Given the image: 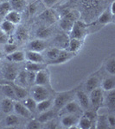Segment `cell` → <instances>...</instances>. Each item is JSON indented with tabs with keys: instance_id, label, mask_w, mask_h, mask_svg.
Instances as JSON below:
<instances>
[{
	"instance_id": "6da1fadb",
	"label": "cell",
	"mask_w": 115,
	"mask_h": 129,
	"mask_svg": "<svg viewBox=\"0 0 115 129\" xmlns=\"http://www.w3.org/2000/svg\"><path fill=\"white\" fill-rule=\"evenodd\" d=\"M87 25L84 22L81 20H77L74 22V26H73L72 29H71L69 35L70 38H76L83 40L87 34Z\"/></svg>"
},
{
	"instance_id": "7a4b0ae2",
	"label": "cell",
	"mask_w": 115,
	"mask_h": 129,
	"mask_svg": "<svg viewBox=\"0 0 115 129\" xmlns=\"http://www.w3.org/2000/svg\"><path fill=\"white\" fill-rule=\"evenodd\" d=\"M31 97L36 101V103L47 98H49V91L48 90L47 87L43 86V85H37L35 84L31 88Z\"/></svg>"
},
{
	"instance_id": "3957f363",
	"label": "cell",
	"mask_w": 115,
	"mask_h": 129,
	"mask_svg": "<svg viewBox=\"0 0 115 129\" xmlns=\"http://www.w3.org/2000/svg\"><path fill=\"white\" fill-rule=\"evenodd\" d=\"M71 100H73L72 91L60 93L56 95L55 99L53 101L54 109L55 110H61Z\"/></svg>"
},
{
	"instance_id": "277c9868",
	"label": "cell",
	"mask_w": 115,
	"mask_h": 129,
	"mask_svg": "<svg viewBox=\"0 0 115 129\" xmlns=\"http://www.w3.org/2000/svg\"><path fill=\"white\" fill-rule=\"evenodd\" d=\"M38 18L49 25L54 24L55 22H57L60 19L57 12L55 10L50 9V8L42 12L40 15L38 16Z\"/></svg>"
},
{
	"instance_id": "5b68a950",
	"label": "cell",
	"mask_w": 115,
	"mask_h": 129,
	"mask_svg": "<svg viewBox=\"0 0 115 129\" xmlns=\"http://www.w3.org/2000/svg\"><path fill=\"white\" fill-rule=\"evenodd\" d=\"M90 95H89V100H90V103L95 109L100 108L104 102V93L101 88L98 87L91 91Z\"/></svg>"
},
{
	"instance_id": "8992f818",
	"label": "cell",
	"mask_w": 115,
	"mask_h": 129,
	"mask_svg": "<svg viewBox=\"0 0 115 129\" xmlns=\"http://www.w3.org/2000/svg\"><path fill=\"white\" fill-rule=\"evenodd\" d=\"M79 117L76 114H64L61 119V125L65 128H73L78 123Z\"/></svg>"
},
{
	"instance_id": "52a82bcc",
	"label": "cell",
	"mask_w": 115,
	"mask_h": 129,
	"mask_svg": "<svg viewBox=\"0 0 115 129\" xmlns=\"http://www.w3.org/2000/svg\"><path fill=\"white\" fill-rule=\"evenodd\" d=\"M49 82H50L49 73L46 69L41 70L35 73V84L47 86V85L49 84Z\"/></svg>"
},
{
	"instance_id": "ba28073f",
	"label": "cell",
	"mask_w": 115,
	"mask_h": 129,
	"mask_svg": "<svg viewBox=\"0 0 115 129\" xmlns=\"http://www.w3.org/2000/svg\"><path fill=\"white\" fill-rule=\"evenodd\" d=\"M81 107L76 101L71 100L62 108V111L64 114H76L81 112Z\"/></svg>"
},
{
	"instance_id": "9c48e42d",
	"label": "cell",
	"mask_w": 115,
	"mask_h": 129,
	"mask_svg": "<svg viewBox=\"0 0 115 129\" xmlns=\"http://www.w3.org/2000/svg\"><path fill=\"white\" fill-rule=\"evenodd\" d=\"M74 57V53H71L69 51H67L66 49H62L61 50V53L59 56H58L54 61L50 62V64H63L66 62L69 61Z\"/></svg>"
},
{
	"instance_id": "30bf717a",
	"label": "cell",
	"mask_w": 115,
	"mask_h": 129,
	"mask_svg": "<svg viewBox=\"0 0 115 129\" xmlns=\"http://www.w3.org/2000/svg\"><path fill=\"white\" fill-rule=\"evenodd\" d=\"M27 48L30 51L34 52H41L44 51L46 48V43L44 40H41V39H35L34 41H31L27 45Z\"/></svg>"
},
{
	"instance_id": "8fae6325",
	"label": "cell",
	"mask_w": 115,
	"mask_h": 129,
	"mask_svg": "<svg viewBox=\"0 0 115 129\" xmlns=\"http://www.w3.org/2000/svg\"><path fill=\"white\" fill-rule=\"evenodd\" d=\"M14 111L17 115L21 116V117L30 118L32 116V113L20 102L15 101V103H14Z\"/></svg>"
},
{
	"instance_id": "7c38bea8",
	"label": "cell",
	"mask_w": 115,
	"mask_h": 129,
	"mask_svg": "<svg viewBox=\"0 0 115 129\" xmlns=\"http://www.w3.org/2000/svg\"><path fill=\"white\" fill-rule=\"evenodd\" d=\"M76 97L78 100V103L80 104L81 109H87L90 107V100L89 95H87V93L83 90H78L76 92Z\"/></svg>"
},
{
	"instance_id": "4fadbf2b",
	"label": "cell",
	"mask_w": 115,
	"mask_h": 129,
	"mask_svg": "<svg viewBox=\"0 0 115 129\" xmlns=\"http://www.w3.org/2000/svg\"><path fill=\"white\" fill-rule=\"evenodd\" d=\"M25 59L29 62H35V63H44V58L41 54V53L27 50L24 52Z\"/></svg>"
},
{
	"instance_id": "5bb4252c",
	"label": "cell",
	"mask_w": 115,
	"mask_h": 129,
	"mask_svg": "<svg viewBox=\"0 0 115 129\" xmlns=\"http://www.w3.org/2000/svg\"><path fill=\"white\" fill-rule=\"evenodd\" d=\"M14 103L15 101L8 97H5L0 102V109L5 114H10L14 111Z\"/></svg>"
},
{
	"instance_id": "9a60e30c",
	"label": "cell",
	"mask_w": 115,
	"mask_h": 129,
	"mask_svg": "<svg viewBox=\"0 0 115 129\" xmlns=\"http://www.w3.org/2000/svg\"><path fill=\"white\" fill-rule=\"evenodd\" d=\"M6 59L9 60L10 62L21 63V62L25 60V53H24V52H23V51L16 50V51L13 52V53L6 55Z\"/></svg>"
},
{
	"instance_id": "2e32d148",
	"label": "cell",
	"mask_w": 115,
	"mask_h": 129,
	"mask_svg": "<svg viewBox=\"0 0 115 129\" xmlns=\"http://www.w3.org/2000/svg\"><path fill=\"white\" fill-rule=\"evenodd\" d=\"M5 20L9 21L11 23L17 25L19 24L22 21V16H21V14L19 11H16V10H11L10 11L8 12L6 14V16H5Z\"/></svg>"
},
{
	"instance_id": "e0dca14e",
	"label": "cell",
	"mask_w": 115,
	"mask_h": 129,
	"mask_svg": "<svg viewBox=\"0 0 115 129\" xmlns=\"http://www.w3.org/2000/svg\"><path fill=\"white\" fill-rule=\"evenodd\" d=\"M52 35V29L49 27L43 26L39 27L35 31V37L36 39H41V40H46L49 38Z\"/></svg>"
},
{
	"instance_id": "ac0fdd59",
	"label": "cell",
	"mask_w": 115,
	"mask_h": 129,
	"mask_svg": "<svg viewBox=\"0 0 115 129\" xmlns=\"http://www.w3.org/2000/svg\"><path fill=\"white\" fill-rule=\"evenodd\" d=\"M81 47H82V40L76 38H70L69 41H68V51L71 53H74V54L77 53L81 50Z\"/></svg>"
},
{
	"instance_id": "d6986e66",
	"label": "cell",
	"mask_w": 115,
	"mask_h": 129,
	"mask_svg": "<svg viewBox=\"0 0 115 129\" xmlns=\"http://www.w3.org/2000/svg\"><path fill=\"white\" fill-rule=\"evenodd\" d=\"M17 71L16 68L12 66H8L5 67V71H4V78L5 80L10 81V82H14L17 76Z\"/></svg>"
},
{
	"instance_id": "ffe728a7",
	"label": "cell",
	"mask_w": 115,
	"mask_h": 129,
	"mask_svg": "<svg viewBox=\"0 0 115 129\" xmlns=\"http://www.w3.org/2000/svg\"><path fill=\"white\" fill-rule=\"evenodd\" d=\"M98 22L102 25L112 23V22H114V15L111 13L110 10H106L99 16Z\"/></svg>"
},
{
	"instance_id": "44dd1931",
	"label": "cell",
	"mask_w": 115,
	"mask_h": 129,
	"mask_svg": "<svg viewBox=\"0 0 115 129\" xmlns=\"http://www.w3.org/2000/svg\"><path fill=\"white\" fill-rule=\"evenodd\" d=\"M15 37L17 41H20L22 42L24 41H26L29 39V32L24 27L20 26L18 28H16L15 29Z\"/></svg>"
},
{
	"instance_id": "7402d4cb",
	"label": "cell",
	"mask_w": 115,
	"mask_h": 129,
	"mask_svg": "<svg viewBox=\"0 0 115 129\" xmlns=\"http://www.w3.org/2000/svg\"><path fill=\"white\" fill-rule=\"evenodd\" d=\"M15 26H16L15 24L11 23L10 22L6 20H4L3 22H0V29L7 35H10L15 32L16 29Z\"/></svg>"
},
{
	"instance_id": "603a6c76",
	"label": "cell",
	"mask_w": 115,
	"mask_h": 129,
	"mask_svg": "<svg viewBox=\"0 0 115 129\" xmlns=\"http://www.w3.org/2000/svg\"><path fill=\"white\" fill-rule=\"evenodd\" d=\"M100 84V78L98 76H90L88 78V79L86 82V89L88 92H91L93 89L99 87Z\"/></svg>"
},
{
	"instance_id": "cb8c5ba5",
	"label": "cell",
	"mask_w": 115,
	"mask_h": 129,
	"mask_svg": "<svg viewBox=\"0 0 115 129\" xmlns=\"http://www.w3.org/2000/svg\"><path fill=\"white\" fill-rule=\"evenodd\" d=\"M102 90L104 91H111L112 89H115V77L114 75L110 78H106V79H104L101 83V87Z\"/></svg>"
},
{
	"instance_id": "d4e9b609",
	"label": "cell",
	"mask_w": 115,
	"mask_h": 129,
	"mask_svg": "<svg viewBox=\"0 0 115 129\" xmlns=\"http://www.w3.org/2000/svg\"><path fill=\"white\" fill-rule=\"evenodd\" d=\"M1 87V91L4 95H5V97H8V98H10L14 101H16V94L14 92V89L12 88L11 84H1L0 85Z\"/></svg>"
},
{
	"instance_id": "484cf974",
	"label": "cell",
	"mask_w": 115,
	"mask_h": 129,
	"mask_svg": "<svg viewBox=\"0 0 115 129\" xmlns=\"http://www.w3.org/2000/svg\"><path fill=\"white\" fill-rule=\"evenodd\" d=\"M54 117H55V111L53 109H48L44 112H42L36 120L42 124H44L49 120L54 119Z\"/></svg>"
},
{
	"instance_id": "4316f807",
	"label": "cell",
	"mask_w": 115,
	"mask_h": 129,
	"mask_svg": "<svg viewBox=\"0 0 115 129\" xmlns=\"http://www.w3.org/2000/svg\"><path fill=\"white\" fill-rule=\"evenodd\" d=\"M52 106H53V100L50 98H47L37 103L36 110H38L40 113H42V112H44L48 109H50Z\"/></svg>"
},
{
	"instance_id": "83f0119b",
	"label": "cell",
	"mask_w": 115,
	"mask_h": 129,
	"mask_svg": "<svg viewBox=\"0 0 115 129\" xmlns=\"http://www.w3.org/2000/svg\"><path fill=\"white\" fill-rule=\"evenodd\" d=\"M46 66H47V64H45V63H35V62L28 61L25 64V70L37 72L41 70L46 69Z\"/></svg>"
},
{
	"instance_id": "f1b7e54d",
	"label": "cell",
	"mask_w": 115,
	"mask_h": 129,
	"mask_svg": "<svg viewBox=\"0 0 115 129\" xmlns=\"http://www.w3.org/2000/svg\"><path fill=\"white\" fill-rule=\"evenodd\" d=\"M59 26L61 27L62 30L66 33H70L71 29H72L73 26H74V22L73 21H71L69 19H67V18L62 17L59 20Z\"/></svg>"
},
{
	"instance_id": "f546056e",
	"label": "cell",
	"mask_w": 115,
	"mask_h": 129,
	"mask_svg": "<svg viewBox=\"0 0 115 129\" xmlns=\"http://www.w3.org/2000/svg\"><path fill=\"white\" fill-rule=\"evenodd\" d=\"M11 86L14 89V92H15V94H16V98L21 99V100H24V98H26L27 95H28V92H27V90L25 89V88L16 84L15 83H14V84H11Z\"/></svg>"
},
{
	"instance_id": "4dcf8cb0",
	"label": "cell",
	"mask_w": 115,
	"mask_h": 129,
	"mask_svg": "<svg viewBox=\"0 0 115 129\" xmlns=\"http://www.w3.org/2000/svg\"><path fill=\"white\" fill-rule=\"evenodd\" d=\"M15 84L22 86L24 88H26L28 86V82H27V77H26V71H22V72H18L17 76H16L15 79Z\"/></svg>"
},
{
	"instance_id": "1f68e13d",
	"label": "cell",
	"mask_w": 115,
	"mask_h": 129,
	"mask_svg": "<svg viewBox=\"0 0 115 129\" xmlns=\"http://www.w3.org/2000/svg\"><path fill=\"white\" fill-rule=\"evenodd\" d=\"M9 3L11 7V10L21 11L26 6V0H9Z\"/></svg>"
},
{
	"instance_id": "d6a6232c",
	"label": "cell",
	"mask_w": 115,
	"mask_h": 129,
	"mask_svg": "<svg viewBox=\"0 0 115 129\" xmlns=\"http://www.w3.org/2000/svg\"><path fill=\"white\" fill-rule=\"evenodd\" d=\"M105 69L106 72L112 76L115 75V58L114 56H111L108 58L105 63Z\"/></svg>"
},
{
	"instance_id": "836d02e7",
	"label": "cell",
	"mask_w": 115,
	"mask_h": 129,
	"mask_svg": "<svg viewBox=\"0 0 115 129\" xmlns=\"http://www.w3.org/2000/svg\"><path fill=\"white\" fill-rule=\"evenodd\" d=\"M22 103L30 110L31 113H34V112H35V110H36L37 103L32 97H26V98H24Z\"/></svg>"
},
{
	"instance_id": "e575fe53",
	"label": "cell",
	"mask_w": 115,
	"mask_h": 129,
	"mask_svg": "<svg viewBox=\"0 0 115 129\" xmlns=\"http://www.w3.org/2000/svg\"><path fill=\"white\" fill-rule=\"evenodd\" d=\"M93 126V121L90 120L86 116H82L81 118H79L77 127L81 129H90Z\"/></svg>"
},
{
	"instance_id": "d590c367",
	"label": "cell",
	"mask_w": 115,
	"mask_h": 129,
	"mask_svg": "<svg viewBox=\"0 0 115 129\" xmlns=\"http://www.w3.org/2000/svg\"><path fill=\"white\" fill-rule=\"evenodd\" d=\"M5 123L6 126L11 127V126H15L19 123V120H18V117L16 114H8V115L6 116L5 120Z\"/></svg>"
},
{
	"instance_id": "8d00e7d4",
	"label": "cell",
	"mask_w": 115,
	"mask_h": 129,
	"mask_svg": "<svg viewBox=\"0 0 115 129\" xmlns=\"http://www.w3.org/2000/svg\"><path fill=\"white\" fill-rule=\"evenodd\" d=\"M61 48H58V47H51V48L48 49L47 52H46V56H47V58L50 60V62L51 61H54L56 58L59 56L60 53H61Z\"/></svg>"
},
{
	"instance_id": "74e56055",
	"label": "cell",
	"mask_w": 115,
	"mask_h": 129,
	"mask_svg": "<svg viewBox=\"0 0 115 129\" xmlns=\"http://www.w3.org/2000/svg\"><path fill=\"white\" fill-rule=\"evenodd\" d=\"M55 41H56V44H57V47L58 48H61V49H65L68 45V41H67V38L64 35H60L56 37L55 39Z\"/></svg>"
},
{
	"instance_id": "f35d334b",
	"label": "cell",
	"mask_w": 115,
	"mask_h": 129,
	"mask_svg": "<svg viewBox=\"0 0 115 129\" xmlns=\"http://www.w3.org/2000/svg\"><path fill=\"white\" fill-rule=\"evenodd\" d=\"M11 10V7L9 3V1H3L0 3V16H5L9 11Z\"/></svg>"
},
{
	"instance_id": "ab89813d",
	"label": "cell",
	"mask_w": 115,
	"mask_h": 129,
	"mask_svg": "<svg viewBox=\"0 0 115 129\" xmlns=\"http://www.w3.org/2000/svg\"><path fill=\"white\" fill-rule=\"evenodd\" d=\"M79 13L76 11V10H68L65 14H63V16L62 17H64V18H67V19H69L73 22H75V21L79 20Z\"/></svg>"
},
{
	"instance_id": "60d3db41",
	"label": "cell",
	"mask_w": 115,
	"mask_h": 129,
	"mask_svg": "<svg viewBox=\"0 0 115 129\" xmlns=\"http://www.w3.org/2000/svg\"><path fill=\"white\" fill-rule=\"evenodd\" d=\"M16 50H17V45H16L13 42H6L4 45V52L7 55L16 51Z\"/></svg>"
},
{
	"instance_id": "b9f144b4",
	"label": "cell",
	"mask_w": 115,
	"mask_h": 129,
	"mask_svg": "<svg viewBox=\"0 0 115 129\" xmlns=\"http://www.w3.org/2000/svg\"><path fill=\"white\" fill-rule=\"evenodd\" d=\"M96 123H97V126L96 128H101V129H106L108 128V124H107V120H106V116H99L97 118V120H96Z\"/></svg>"
},
{
	"instance_id": "7bdbcfd3",
	"label": "cell",
	"mask_w": 115,
	"mask_h": 129,
	"mask_svg": "<svg viewBox=\"0 0 115 129\" xmlns=\"http://www.w3.org/2000/svg\"><path fill=\"white\" fill-rule=\"evenodd\" d=\"M106 103L109 108H114L115 106V92L114 89L108 91L107 97H106Z\"/></svg>"
},
{
	"instance_id": "ee69618b",
	"label": "cell",
	"mask_w": 115,
	"mask_h": 129,
	"mask_svg": "<svg viewBox=\"0 0 115 129\" xmlns=\"http://www.w3.org/2000/svg\"><path fill=\"white\" fill-rule=\"evenodd\" d=\"M42 125L43 124H42L41 122H39L38 120L35 119V120H30V121H29L26 126H25V128H27V129H39V128L43 127Z\"/></svg>"
},
{
	"instance_id": "f6af8a7d",
	"label": "cell",
	"mask_w": 115,
	"mask_h": 129,
	"mask_svg": "<svg viewBox=\"0 0 115 129\" xmlns=\"http://www.w3.org/2000/svg\"><path fill=\"white\" fill-rule=\"evenodd\" d=\"M26 71V70H25ZM35 72H31V71H26V77H27V82L28 84H35Z\"/></svg>"
},
{
	"instance_id": "bcb514c9",
	"label": "cell",
	"mask_w": 115,
	"mask_h": 129,
	"mask_svg": "<svg viewBox=\"0 0 115 129\" xmlns=\"http://www.w3.org/2000/svg\"><path fill=\"white\" fill-rule=\"evenodd\" d=\"M45 124V126H44V127L45 128H48V129H55V128H57L58 127V124H57V122L55 121L54 119H52V120H49V121H47Z\"/></svg>"
},
{
	"instance_id": "7dc6e473",
	"label": "cell",
	"mask_w": 115,
	"mask_h": 129,
	"mask_svg": "<svg viewBox=\"0 0 115 129\" xmlns=\"http://www.w3.org/2000/svg\"><path fill=\"white\" fill-rule=\"evenodd\" d=\"M106 120H107V124L109 127H115V117L113 115H108L106 117Z\"/></svg>"
},
{
	"instance_id": "c3c4849f",
	"label": "cell",
	"mask_w": 115,
	"mask_h": 129,
	"mask_svg": "<svg viewBox=\"0 0 115 129\" xmlns=\"http://www.w3.org/2000/svg\"><path fill=\"white\" fill-rule=\"evenodd\" d=\"M42 2L43 3V5L49 8H51L53 5H55L58 2V0H42Z\"/></svg>"
},
{
	"instance_id": "681fc988",
	"label": "cell",
	"mask_w": 115,
	"mask_h": 129,
	"mask_svg": "<svg viewBox=\"0 0 115 129\" xmlns=\"http://www.w3.org/2000/svg\"><path fill=\"white\" fill-rule=\"evenodd\" d=\"M28 10H29V12H30V14H35V12H36V10H37V5H36V3H32V4H30V5H29V7H28Z\"/></svg>"
},
{
	"instance_id": "f907efd6",
	"label": "cell",
	"mask_w": 115,
	"mask_h": 129,
	"mask_svg": "<svg viewBox=\"0 0 115 129\" xmlns=\"http://www.w3.org/2000/svg\"><path fill=\"white\" fill-rule=\"evenodd\" d=\"M84 116L87 117L89 120H92V121H93V120H94V119H96V115H95L94 112H93V111H87L85 113Z\"/></svg>"
},
{
	"instance_id": "816d5d0a",
	"label": "cell",
	"mask_w": 115,
	"mask_h": 129,
	"mask_svg": "<svg viewBox=\"0 0 115 129\" xmlns=\"http://www.w3.org/2000/svg\"><path fill=\"white\" fill-rule=\"evenodd\" d=\"M114 5H115V3H114V2H112V5H111V9H110V12L112 14V15H115V13H114Z\"/></svg>"
},
{
	"instance_id": "f5cc1de1",
	"label": "cell",
	"mask_w": 115,
	"mask_h": 129,
	"mask_svg": "<svg viewBox=\"0 0 115 129\" xmlns=\"http://www.w3.org/2000/svg\"><path fill=\"white\" fill-rule=\"evenodd\" d=\"M5 35V33H4V32H3V31H2L1 29H0V38H1V37H2V36H3V35Z\"/></svg>"
},
{
	"instance_id": "db71d44e",
	"label": "cell",
	"mask_w": 115,
	"mask_h": 129,
	"mask_svg": "<svg viewBox=\"0 0 115 129\" xmlns=\"http://www.w3.org/2000/svg\"><path fill=\"white\" fill-rule=\"evenodd\" d=\"M1 66H2V63H1V60H0V69H1Z\"/></svg>"
}]
</instances>
